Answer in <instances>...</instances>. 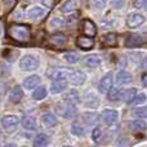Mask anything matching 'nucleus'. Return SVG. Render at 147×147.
Listing matches in <instances>:
<instances>
[{"instance_id":"1","label":"nucleus","mask_w":147,"mask_h":147,"mask_svg":"<svg viewBox=\"0 0 147 147\" xmlns=\"http://www.w3.org/2000/svg\"><path fill=\"white\" fill-rule=\"evenodd\" d=\"M7 34L12 40L21 44L28 43L31 39L30 27L26 25H10L7 30Z\"/></svg>"},{"instance_id":"2","label":"nucleus","mask_w":147,"mask_h":147,"mask_svg":"<svg viewBox=\"0 0 147 147\" xmlns=\"http://www.w3.org/2000/svg\"><path fill=\"white\" fill-rule=\"evenodd\" d=\"M39 65H40L39 59L32 54L23 56L22 59L20 61V67L23 71H34V70H36L39 67Z\"/></svg>"},{"instance_id":"3","label":"nucleus","mask_w":147,"mask_h":147,"mask_svg":"<svg viewBox=\"0 0 147 147\" xmlns=\"http://www.w3.org/2000/svg\"><path fill=\"white\" fill-rule=\"evenodd\" d=\"M57 112L63 117H72L76 115V107H75V105L63 101V103H61L57 107Z\"/></svg>"},{"instance_id":"4","label":"nucleus","mask_w":147,"mask_h":147,"mask_svg":"<svg viewBox=\"0 0 147 147\" xmlns=\"http://www.w3.org/2000/svg\"><path fill=\"white\" fill-rule=\"evenodd\" d=\"M45 14H47V10L41 7H38V5L31 7L30 9L27 10V18L31 22H38V21L43 20V18L45 17Z\"/></svg>"},{"instance_id":"5","label":"nucleus","mask_w":147,"mask_h":147,"mask_svg":"<svg viewBox=\"0 0 147 147\" xmlns=\"http://www.w3.org/2000/svg\"><path fill=\"white\" fill-rule=\"evenodd\" d=\"M80 27H81V32H83L85 36L94 38V36L97 35V26L94 25L93 21L88 20V18H85V20L81 21Z\"/></svg>"},{"instance_id":"6","label":"nucleus","mask_w":147,"mask_h":147,"mask_svg":"<svg viewBox=\"0 0 147 147\" xmlns=\"http://www.w3.org/2000/svg\"><path fill=\"white\" fill-rule=\"evenodd\" d=\"M145 21H146L145 16L140 14V13H130L127 17V25L130 28H138L145 23Z\"/></svg>"},{"instance_id":"7","label":"nucleus","mask_w":147,"mask_h":147,"mask_svg":"<svg viewBox=\"0 0 147 147\" xmlns=\"http://www.w3.org/2000/svg\"><path fill=\"white\" fill-rule=\"evenodd\" d=\"M1 125L8 133L14 132V129L18 125L17 116H14V115H7V116H4L1 119Z\"/></svg>"},{"instance_id":"8","label":"nucleus","mask_w":147,"mask_h":147,"mask_svg":"<svg viewBox=\"0 0 147 147\" xmlns=\"http://www.w3.org/2000/svg\"><path fill=\"white\" fill-rule=\"evenodd\" d=\"M146 41V39L143 38L141 34H130V35L127 36L125 39V45L128 48H134V47H140Z\"/></svg>"},{"instance_id":"9","label":"nucleus","mask_w":147,"mask_h":147,"mask_svg":"<svg viewBox=\"0 0 147 147\" xmlns=\"http://www.w3.org/2000/svg\"><path fill=\"white\" fill-rule=\"evenodd\" d=\"M76 45H78L80 49H83V51H89V49L93 48L94 40H93V38L81 35V36H79V38L76 39Z\"/></svg>"},{"instance_id":"10","label":"nucleus","mask_w":147,"mask_h":147,"mask_svg":"<svg viewBox=\"0 0 147 147\" xmlns=\"http://www.w3.org/2000/svg\"><path fill=\"white\" fill-rule=\"evenodd\" d=\"M70 72L71 71L63 69H52L47 72V75H48V78L53 79V80H59V79H66L67 80L70 76Z\"/></svg>"},{"instance_id":"11","label":"nucleus","mask_w":147,"mask_h":147,"mask_svg":"<svg viewBox=\"0 0 147 147\" xmlns=\"http://www.w3.org/2000/svg\"><path fill=\"white\" fill-rule=\"evenodd\" d=\"M112 88V75L111 74H107L102 78V80L98 84V89L101 93H109L110 89Z\"/></svg>"},{"instance_id":"12","label":"nucleus","mask_w":147,"mask_h":147,"mask_svg":"<svg viewBox=\"0 0 147 147\" xmlns=\"http://www.w3.org/2000/svg\"><path fill=\"white\" fill-rule=\"evenodd\" d=\"M101 117H102V120H103V123L106 125H112L117 120V111L107 109V110H105V111L102 112Z\"/></svg>"},{"instance_id":"13","label":"nucleus","mask_w":147,"mask_h":147,"mask_svg":"<svg viewBox=\"0 0 147 147\" xmlns=\"http://www.w3.org/2000/svg\"><path fill=\"white\" fill-rule=\"evenodd\" d=\"M69 79L74 85H83L85 79H86V76L83 71H71L70 72Z\"/></svg>"},{"instance_id":"14","label":"nucleus","mask_w":147,"mask_h":147,"mask_svg":"<svg viewBox=\"0 0 147 147\" xmlns=\"http://www.w3.org/2000/svg\"><path fill=\"white\" fill-rule=\"evenodd\" d=\"M22 97H23L22 88H21L20 85L13 86L10 93H9V101L12 102V103H18V102L22 99Z\"/></svg>"},{"instance_id":"15","label":"nucleus","mask_w":147,"mask_h":147,"mask_svg":"<svg viewBox=\"0 0 147 147\" xmlns=\"http://www.w3.org/2000/svg\"><path fill=\"white\" fill-rule=\"evenodd\" d=\"M101 43L105 47H116L117 45V35L114 32L106 34L101 38Z\"/></svg>"},{"instance_id":"16","label":"nucleus","mask_w":147,"mask_h":147,"mask_svg":"<svg viewBox=\"0 0 147 147\" xmlns=\"http://www.w3.org/2000/svg\"><path fill=\"white\" fill-rule=\"evenodd\" d=\"M133 80L132 75H130L128 71H119L116 74V83L119 84V85H127V84H130Z\"/></svg>"},{"instance_id":"17","label":"nucleus","mask_w":147,"mask_h":147,"mask_svg":"<svg viewBox=\"0 0 147 147\" xmlns=\"http://www.w3.org/2000/svg\"><path fill=\"white\" fill-rule=\"evenodd\" d=\"M78 8H79L78 0H66L65 4H62V7H61V12L69 14V13H72V12H75V10H78Z\"/></svg>"},{"instance_id":"18","label":"nucleus","mask_w":147,"mask_h":147,"mask_svg":"<svg viewBox=\"0 0 147 147\" xmlns=\"http://www.w3.org/2000/svg\"><path fill=\"white\" fill-rule=\"evenodd\" d=\"M67 86V80L66 79H59V80H54L51 85V92L52 93H59V92L65 90Z\"/></svg>"},{"instance_id":"19","label":"nucleus","mask_w":147,"mask_h":147,"mask_svg":"<svg viewBox=\"0 0 147 147\" xmlns=\"http://www.w3.org/2000/svg\"><path fill=\"white\" fill-rule=\"evenodd\" d=\"M40 84V78L38 75H31L23 80V86L26 89H34Z\"/></svg>"},{"instance_id":"20","label":"nucleus","mask_w":147,"mask_h":147,"mask_svg":"<svg viewBox=\"0 0 147 147\" xmlns=\"http://www.w3.org/2000/svg\"><path fill=\"white\" fill-rule=\"evenodd\" d=\"M84 62H85V65L86 66H89V67H97V66L101 65L102 59H101V57H99L98 54H89V56L85 57Z\"/></svg>"},{"instance_id":"21","label":"nucleus","mask_w":147,"mask_h":147,"mask_svg":"<svg viewBox=\"0 0 147 147\" xmlns=\"http://www.w3.org/2000/svg\"><path fill=\"white\" fill-rule=\"evenodd\" d=\"M41 121H43V124L45 125V127H48V128L56 127V125H57L56 116H54V115H52V114H44L43 116H41Z\"/></svg>"},{"instance_id":"22","label":"nucleus","mask_w":147,"mask_h":147,"mask_svg":"<svg viewBox=\"0 0 147 147\" xmlns=\"http://www.w3.org/2000/svg\"><path fill=\"white\" fill-rule=\"evenodd\" d=\"M66 36L62 35V34H56V35H52L49 38V43L53 44V45H63V44H66Z\"/></svg>"},{"instance_id":"23","label":"nucleus","mask_w":147,"mask_h":147,"mask_svg":"<svg viewBox=\"0 0 147 147\" xmlns=\"http://www.w3.org/2000/svg\"><path fill=\"white\" fill-rule=\"evenodd\" d=\"M21 124H22V127L25 129H28V130L35 129V127H36V121L32 116H25L21 120Z\"/></svg>"},{"instance_id":"24","label":"nucleus","mask_w":147,"mask_h":147,"mask_svg":"<svg viewBox=\"0 0 147 147\" xmlns=\"http://www.w3.org/2000/svg\"><path fill=\"white\" fill-rule=\"evenodd\" d=\"M137 96V89L132 88V89H127V90L123 93V99H124L127 103H132L133 99Z\"/></svg>"},{"instance_id":"25","label":"nucleus","mask_w":147,"mask_h":147,"mask_svg":"<svg viewBox=\"0 0 147 147\" xmlns=\"http://www.w3.org/2000/svg\"><path fill=\"white\" fill-rule=\"evenodd\" d=\"M63 101L70 102L72 105H76L79 102V93L76 90H69V93L63 97Z\"/></svg>"},{"instance_id":"26","label":"nucleus","mask_w":147,"mask_h":147,"mask_svg":"<svg viewBox=\"0 0 147 147\" xmlns=\"http://www.w3.org/2000/svg\"><path fill=\"white\" fill-rule=\"evenodd\" d=\"M147 125L145 121H141V120H137V121H132L130 123V129L133 132H143L146 130Z\"/></svg>"},{"instance_id":"27","label":"nucleus","mask_w":147,"mask_h":147,"mask_svg":"<svg viewBox=\"0 0 147 147\" xmlns=\"http://www.w3.org/2000/svg\"><path fill=\"white\" fill-rule=\"evenodd\" d=\"M45 97H47V89L44 88V86H39V88H36L35 90H34V93H32V98L38 99V101L44 99Z\"/></svg>"},{"instance_id":"28","label":"nucleus","mask_w":147,"mask_h":147,"mask_svg":"<svg viewBox=\"0 0 147 147\" xmlns=\"http://www.w3.org/2000/svg\"><path fill=\"white\" fill-rule=\"evenodd\" d=\"M48 145V137L45 134H38L35 138V142H34V146L35 147H45Z\"/></svg>"},{"instance_id":"29","label":"nucleus","mask_w":147,"mask_h":147,"mask_svg":"<svg viewBox=\"0 0 147 147\" xmlns=\"http://www.w3.org/2000/svg\"><path fill=\"white\" fill-rule=\"evenodd\" d=\"M120 97H123V92L119 88H111L109 92V99L110 101H119Z\"/></svg>"},{"instance_id":"30","label":"nucleus","mask_w":147,"mask_h":147,"mask_svg":"<svg viewBox=\"0 0 147 147\" xmlns=\"http://www.w3.org/2000/svg\"><path fill=\"white\" fill-rule=\"evenodd\" d=\"M84 120H85V123L88 125H93L97 123V120H98V116H97V114H94V112H86V114L83 115Z\"/></svg>"},{"instance_id":"31","label":"nucleus","mask_w":147,"mask_h":147,"mask_svg":"<svg viewBox=\"0 0 147 147\" xmlns=\"http://www.w3.org/2000/svg\"><path fill=\"white\" fill-rule=\"evenodd\" d=\"M63 25V20L61 17H53L49 21V28H58Z\"/></svg>"},{"instance_id":"32","label":"nucleus","mask_w":147,"mask_h":147,"mask_svg":"<svg viewBox=\"0 0 147 147\" xmlns=\"http://www.w3.org/2000/svg\"><path fill=\"white\" fill-rule=\"evenodd\" d=\"M133 115H134L136 117H141V119H145V117H147V106L140 107V109H136L134 111H133Z\"/></svg>"},{"instance_id":"33","label":"nucleus","mask_w":147,"mask_h":147,"mask_svg":"<svg viewBox=\"0 0 147 147\" xmlns=\"http://www.w3.org/2000/svg\"><path fill=\"white\" fill-rule=\"evenodd\" d=\"M65 59H66L69 63H76L79 61V56L75 52H69V53L65 54Z\"/></svg>"},{"instance_id":"34","label":"nucleus","mask_w":147,"mask_h":147,"mask_svg":"<svg viewBox=\"0 0 147 147\" xmlns=\"http://www.w3.org/2000/svg\"><path fill=\"white\" fill-rule=\"evenodd\" d=\"M110 3H111V7L114 8V9L119 10V9H121V8L124 7L125 0H110Z\"/></svg>"},{"instance_id":"35","label":"nucleus","mask_w":147,"mask_h":147,"mask_svg":"<svg viewBox=\"0 0 147 147\" xmlns=\"http://www.w3.org/2000/svg\"><path fill=\"white\" fill-rule=\"evenodd\" d=\"M92 4L96 9H103L107 4V0H92Z\"/></svg>"},{"instance_id":"36","label":"nucleus","mask_w":147,"mask_h":147,"mask_svg":"<svg viewBox=\"0 0 147 147\" xmlns=\"http://www.w3.org/2000/svg\"><path fill=\"white\" fill-rule=\"evenodd\" d=\"M145 101H146V94L145 93H140V94L136 96L134 99H133L132 105H141V103H143Z\"/></svg>"},{"instance_id":"37","label":"nucleus","mask_w":147,"mask_h":147,"mask_svg":"<svg viewBox=\"0 0 147 147\" xmlns=\"http://www.w3.org/2000/svg\"><path fill=\"white\" fill-rule=\"evenodd\" d=\"M101 136H102V130H101V128H99V127L94 128L93 133H92V138H93L94 141H99V138H101Z\"/></svg>"},{"instance_id":"38","label":"nucleus","mask_w":147,"mask_h":147,"mask_svg":"<svg viewBox=\"0 0 147 147\" xmlns=\"http://www.w3.org/2000/svg\"><path fill=\"white\" fill-rule=\"evenodd\" d=\"M4 5H5V10L10 12L16 5V0H4Z\"/></svg>"},{"instance_id":"39","label":"nucleus","mask_w":147,"mask_h":147,"mask_svg":"<svg viewBox=\"0 0 147 147\" xmlns=\"http://www.w3.org/2000/svg\"><path fill=\"white\" fill-rule=\"evenodd\" d=\"M133 5L136 8H138V9H141V8L147 5V0H133Z\"/></svg>"},{"instance_id":"40","label":"nucleus","mask_w":147,"mask_h":147,"mask_svg":"<svg viewBox=\"0 0 147 147\" xmlns=\"http://www.w3.org/2000/svg\"><path fill=\"white\" fill-rule=\"evenodd\" d=\"M83 128L80 127V125H78V124H74L72 125V133L74 134H76V136H81L83 134Z\"/></svg>"},{"instance_id":"41","label":"nucleus","mask_w":147,"mask_h":147,"mask_svg":"<svg viewBox=\"0 0 147 147\" xmlns=\"http://www.w3.org/2000/svg\"><path fill=\"white\" fill-rule=\"evenodd\" d=\"M116 147H130V146H129V142H128L127 138H121V140L119 141V143L116 145Z\"/></svg>"},{"instance_id":"42","label":"nucleus","mask_w":147,"mask_h":147,"mask_svg":"<svg viewBox=\"0 0 147 147\" xmlns=\"http://www.w3.org/2000/svg\"><path fill=\"white\" fill-rule=\"evenodd\" d=\"M43 1H44V4L48 5V7H51L52 5V0H43Z\"/></svg>"},{"instance_id":"43","label":"nucleus","mask_w":147,"mask_h":147,"mask_svg":"<svg viewBox=\"0 0 147 147\" xmlns=\"http://www.w3.org/2000/svg\"><path fill=\"white\" fill-rule=\"evenodd\" d=\"M4 147H17V145H14V143H8V145H5Z\"/></svg>"},{"instance_id":"44","label":"nucleus","mask_w":147,"mask_h":147,"mask_svg":"<svg viewBox=\"0 0 147 147\" xmlns=\"http://www.w3.org/2000/svg\"><path fill=\"white\" fill-rule=\"evenodd\" d=\"M143 83H145L146 85H147V75H145V76H143Z\"/></svg>"},{"instance_id":"45","label":"nucleus","mask_w":147,"mask_h":147,"mask_svg":"<svg viewBox=\"0 0 147 147\" xmlns=\"http://www.w3.org/2000/svg\"><path fill=\"white\" fill-rule=\"evenodd\" d=\"M1 32H3V26H1V23H0V35H1Z\"/></svg>"},{"instance_id":"46","label":"nucleus","mask_w":147,"mask_h":147,"mask_svg":"<svg viewBox=\"0 0 147 147\" xmlns=\"http://www.w3.org/2000/svg\"><path fill=\"white\" fill-rule=\"evenodd\" d=\"M28 1H31V3H38V1H40V0H28Z\"/></svg>"},{"instance_id":"47","label":"nucleus","mask_w":147,"mask_h":147,"mask_svg":"<svg viewBox=\"0 0 147 147\" xmlns=\"http://www.w3.org/2000/svg\"><path fill=\"white\" fill-rule=\"evenodd\" d=\"M54 1H57V3H58V1H61V0H54Z\"/></svg>"},{"instance_id":"48","label":"nucleus","mask_w":147,"mask_h":147,"mask_svg":"<svg viewBox=\"0 0 147 147\" xmlns=\"http://www.w3.org/2000/svg\"><path fill=\"white\" fill-rule=\"evenodd\" d=\"M66 147H69V146H66Z\"/></svg>"},{"instance_id":"49","label":"nucleus","mask_w":147,"mask_h":147,"mask_svg":"<svg viewBox=\"0 0 147 147\" xmlns=\"http://www.w3.org/2000/svg\"><path fill=\"white\" fill-rule=\"evenodd\" d=\"M146 8H147V5H146Z\"/></svg>"}]
</instances>
